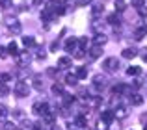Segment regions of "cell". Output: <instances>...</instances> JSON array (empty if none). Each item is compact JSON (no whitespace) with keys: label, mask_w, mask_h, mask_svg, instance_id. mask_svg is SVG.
<instances>
[{"label":"cell","mask_w":147,"mask_h":130,"mask_svg":"<svg viewBox=\"0 0 147 130\" xmlns=\"http://www.w3.org/2000/svg\"><path fill=\"white\" fill-rule=\"evenodd\" d=\"M13 93L17 95V97H26V95L30 93V86L24 82V80H17L13 86Z\"/></svg>","instance_id":"1"},{"label":"cell","mask_w":147,"mask_h":130,"mask_svg":"<svg viewBox=\"0 0 147 130\" xmlns=\"http://www.w3.org/2000/svg\"><path fill=\"white\" fill-rule=\"evenodd\" d=\"M32 110H34V113H36V115H41L43 119H45L47 115H50V113H52V112H50V106L47 104V102H36Z\"/></svg>","instance_id":"2"},{"label":"cell","mask_w":147,"mask_h":130,"mask_svg":"<svg viewBox=\"0 0 147 130\" xmlns=\"http://www.w3.org/2000/svg\"><path fill=\"white\" fill-rule=\"evenodd\" d=\"M102 69L106 72H114V71H117L119 69V62H117V58H106L102 62Z\"/></svg>","instance_id":"3"},{"label":"cell","mask_w":147,"mask_h":130,"mask_svg":"<svg viewBox=\"0 0 147 130\" xmlns=\"http://www.w3.org/2000/svg\"><path fill=\"white\" fill-rule=\"evenodd\" d=\"M65 50H67L69 54H73L75 50H78V41H76L75 37H69V39L65 41Z\"/></svg>","instance_id":"4"},{"label":"cell","mask_w":147,"mask_h":130,"mask_svg":"<svg viewBox=\"0 0 147 130\" xmlns=\"http://www.w3.org/2000/svg\"><path fill=\"white\" fill-rule=\"evenodd\" d=\"M114 117H115L114 110H102V113H100V119H102V123H106V125H110L112 121H114Z\"/></svg>","instance_id":"5"},{"label":"cell","mask_w":147,"mask_h":130,"mask_svg":"<svg viewBox=\"0 0 147 130\" xmlns=\"http://www.w3.org/2000/svg\"><path fill=\"white\" fill-rule=\"evenodd\" d=\"M106 84H108V82H106V76H102V74H97V76L93 78V86L97 87V89H102Z\"/></svg>","instance_id":"6"},{"label":"cell","mask_w":147,"mask_h":130,"mask_svg":"<svg viewBox=\"0 0 147 130\" xmlns=\"http://www.w3.org/2000/svg\"><path fill=\"white\" fill-rule=\"evenodd\" d=\"M100 54H102V47H97V45H93V47L90 48V58H91V60L100 58Z\"/></svg>","instance_id":"7"},{"label":"cell","mask_w":147,"mask_h":130,"mask_svg":"<svg viewBox=\"0 0 147 130\" xmlns=\"http://www.w3.org/2000/svg\"><path fill=\"white\" fill-rule=\"evenodd\" d=\"M145 36H147V26H140V28L134 32V39L136 41H142Z\"/></svg>","instance_id":"8"},{"label":"cell","mask_w":147,"mask_h":130,"mask_svg":"<svg viewBox=\"0 0 147 130\" xmlns=\"http://www.w3.org/2000/svg\"><path fill=\"white\" fill-rule=\"evenodd\" d=\"M71 58L69 56H63V58H58V69H67L69 65H71Z\"/></svg>","instance_id":"9"},{"label":"cell","mask_w":147,"mask_h":130,"mask_svg":"<svg viewBox=\"0 0 147 130\" xmlns=\"http://www.w3.org/2000/svg\"><path fill=\"white\" fill-rule=\"evenodd\" d=\"M121 56L125 60H132V58H136V56H138V52H136V48H125V50L121 52Z\"/></svg>","instance_id":"10"},{"label":"cell","mask_w":147,"mask_h":130,"mask_svg":"<svg viewBox=\"0 0 147 130\" xmlns=\"http://www.w3.org/2000/svg\"><path fill=\"white\" fill-rule=\"evenodd\" d=\"M106 41H108V37L104 36V34H97V36L93 37V45H97V47H102Z\"/></svg>","instance_id":"11"},{"label":"cell","mask_w":147,"mask_h":130,"mask_svg":"<svg viewBox=\"0 0 147 130\" xmlns=\"http://www.w3.org/2000/svg\"><path fill=\"white\" fill-rule=\"evenodd\" d=\"M7 54H11V56H15V58H17L19 56V47H17V43H15V41H11L9 45H7Z\"/></svg>","instance_id":"12"},{"label":"cell","mask_w":147,"mask_h":130,"mask_svg":"<svg viewBox=\"0 0 147 130\" xmlns=\"http://www.w3.org/2000/svg\"><path fill=\"white\" fill-rule=\"evenodd\" d=\"M17 62L19 65H26L30 62V56H28V52H19V56H17Z\"/></svg>","instance_id":"13"},{"label":"cell","mask_w":147,"mask_h":130,"mask_svg":"<svg viewBox=\"0 0 147 130\" xmlns=\"http://www.w3.org/2000/svg\"><path fill=\"white\" fill-rule=\"evenodd\" d=\"M130 102H132L134 106H140V104H144V97L138 95V93H132L130 95Z\"/></svg>","instance_id":"14"},{"label":"cell","mask_w":147,"mask_h":130,"mask_svg":"<svg viewBox=\"0 0 147 130\" xmlns=\"http://www.w3.org/2000/svg\"><path fill=\"white\" fill-rule=\"evenodd\" d=\"M102 11H104V6H102V4H95V6L91 7V13H93V17H99Z\"/></svg>","instance_id":"15"},{"label":"cell","mask_w":147,"mask_h":130,"mask_svg":"<svg viewBox=\"0 0 147 130\" xmlns=\"http://www.w3.org/2000/svg\"><path fill=\"white\" fill-rule=\"evenodd\" d=\"M86 125H88V119H86V117H84V115H78V117H76V128H86Z\"/></svg>","instance_id":"16"},{"label":"cell","mask_w":147,"mask_h":130,"mask_svg":"<svg viewBox=\"0 0 147 130\" xmlns=\"http://www.w3.org/2000/svg\"><path fill=\"white\" fill-rule=\"evenodd\" d=\"M76 80H78V76H76V74H71V72L65 76V84H69V86H76Z\"/></svg>","instance_id":"17"},{"label":"cell","mask_w":147,"mask_h":130,"mask_svg":"<svg viewBox=\"0 0 147 130\" xmlns=\"http://www.w3.org/2000/svg\"><path fill=\"white\" fill-rule=\"evenodd\" d=\"M50 91H52L54 95H63L65 91H63V86H61V84H54L52 87H50Z\"/></svg>","instance_id":"18"},{"label":"cell","mask_w":147,"mask_h":130,"mask_svg":"<svg viewBox=\"0 0 147 130\" xmlns=\"http://www.w3.org/2000/svg\"><path fill=\"white\" fill-rule=\"evenodd\" d=\"M22 45H24V47H34V45H36V39L30 37V36H24L22 37Z\"/></svg>","instance_id":"19"},{"label":"cell","mask_w":147,"mask_h":130,"mask_svg":"<svg viewBox=\"0 0 147 130\" xmlns=\"http://www.w3.org/2000/svg\"><path fill=\"white\" fill-rule=\"evenodd\" d=\"M4 22H6V26H7V28H11V26H13V24H17V19H15V17H9V15H7V17L6 19H4Z\"/></svg>","instance_id":"20"},{"label":"cell","mask_w":147,"mask_h":130,"mask_svg":"<svg viewBox=\"0 0 147 130\" xmlns=\"http://www.w3.org/2000/svg\"><path fill=\"white\" fill-rule=\"evenodd\" d=\"M108 22H110V24H114V26H119V17L115 13L108 15Z\"/></svg>","instance_id":"21"},{"label":"cell","mask_w":147,"mask_h":130,"mask_svg":"<svg viewBox=\"0 0 147 130\" xmlns=\"http://www.w3.org/2000/svg\"><path fill=\"white\" fill-rule=\"evenodd\" d=\"M76 76H78V80H84L88 76V69L86 67H80L78 71H76Z\"/></svg>","instance_id":"22"},{"label":"cell","mask_w":147,"mask_h":130,"mask_svg":"<svg viewBox=\"0 0 147 130\" xmlns=\"http://www.w3.org/2000/svg\"><path fill=\"white\" fill-rule=\"evenodd\" d=\"M9 95V87L6 84H0V97H7Z\"/></svg>","instance_id":"23"},{"label":"cell","mask_w":147,"mask_h":130,"mask_svg":"<svg viewBox=\"0 0 147 130\" xmlns=\"http://www.w3.org/2000/svg\"><path fill=\"white\" fill-rule=\"evenodd\" d=\"M2 130H17V125H15V123H9V121H6V123L2 125Z\"/></svg>","instance_id":"24"},{"label":"cell","mask_w":147,"mask_h":130,"mask_svg":"<svg viewBox=\"0 0 147 130\" xmlns=\"http://www.w3.org/2000/svg\"><path fill=\"white\" fill-rule=\"evenodd\" d=\"M127 74H129V76L140 74V67H129V69H127Z\"/></svg>","instance_id":"25"},{"label":"cell","mask_w":147,"mask_h":130,"mask_svg":"<svg viewBox=\"0 0 147 130\" xmlns=\"http://www.w3.org/2000/svg\"><path fill=\"white\" fill-rule=\"evenodd\" d=\"M7 113H9V110H7L4 104H0V119H6V117H7Z\"/></svg>","instance_id":"26"},{"label":"cell","mask_w":147,"mask_h":130,"mask_svg":"<svg viewBox=\"0 0 147 130\" xmlns=\"http://www.w3.org/2000/svg\"><path fill=\"white\" fill-rule=\"evenodd\" d=\"M61 97H63V102H65V104H71V102H75V97H73V95H69V93H63Z\"/></svg>","instance_id":"27"},{"label":"cell","mask_w":147,"mask_h":130,"mask_svg":"<svg viewBox=\"0 0 147 130\" xmlns=\"http://www.w3.org/2000/svg\"><path fill=\"white\" fill-rule=\"evenodd\" d=\"M11 80V74H7V72H2L0 74V84H7Z\"/></svg>","instance_id":"28"},{"label":"cell","mask_w":147,"mask_h":130,"mask_svg":"<svg viewBox=\"0 0 147 130\" xmlns=\"http://www.w3.org/2000/svg\"><path fill=\"white\" fill-rule=\"evenodd\" d=\"M123 91H125V86H121V84H119V86H115L114 89H112V93H114V95H121Z\"/></svg>","instance_id":"29"},{"label":"cell","mask_w":147,"mask_h":130,"mask_svg":"<svg viewBox=\"0 0 147 130\" xmlns=\"http://www.w3.org/2000/svg\"><path fill=\"white\" fill-rule=\"evenodd\" d=\"M114 113H115V117H125V115H127V110L121 106L119 110H114Z\"/></svg>","instance_id":"30"},{"label":"cell","mask_w":147,"mask_h":130,"mask_svg":"<svg viewBox=\"0 0 147 130\" xmlns=\"http://www.w3.org/2000/svg\"><path fill=\"white\" fill-rule=\"evenodd\" d=\"M125 2H123V0H115V9H119V11H123L125 9Z\"/></svg>","instance_id":"31"},{"label":"cell","mask_w":147,"mask_h":130,"mask_svg":"<svg viewBox=\"0 0 147 130\" xmlns=\"http://www.w3.org/2000/svg\"><path fill=\"white\" fill-rule=\"evenodd\" d=\"M11 34H21V22H17V24H13L11 26Z\"/></svg>","instance_id":"32"},{"label":"cell","mask_w":147,"mask_h":130,"mask_svg":"<svg viewBox=\"0 0 147 130\" xmlns=\"http://www.w3.org/2000/svg\"><path fill=\"white\" fill-rule=\"evenodd\" d=\"M138 13H140V17H147V6H140L138 7Z\"/></svg>","instance_id":"33"},{"label":"cell","mask_w":147,"mask_h":130,"mask_svg":"<svg viewBox=\"0 0 147 130\" xmlns=\"http://www.w3.org/2000/svg\"><path fill=\"white\" fill-rule=\"evenodd\" d=\"M34 87H36V89H43V82H41V78L34 80Z\"/></svg>","instance_id":"34"},{"label":"cell","mask_w":147,"mask_h":130,"mask_svg":"<svg viewBox=\"0 0 147 130\" xmlns=\"http://www.w3.org/2000/svg\"><path fill=\"white\" fill-rule=\"evenodd\" d=\"M11 6V0H0V7L2 9H6V7H9Z\"/></svg>","instance_id":"35"},{"label":"cell","mask_w":147,"mask_h":130,"mask_svg":"<svg viewBox=\"0 0 147 130\" xmlns=\"http://www.w3.org/2000/svg\"><path fill=\"white\" fill-rule=\"evenodd\" d=\"M7 56V48L6 47H0V58H6Z\"/></svg>","instance_id":"36"},{"label":"cell","mask_w":147,"mask_h":130,"mask_svg":"<svg viewBox=\"0 0 147 130\" xmlns=\"http://www.w3.org/2000/svg\"><path fill=\"white\" fill-rule=\"evenodd\" d=\"M76 4L78 6H88V4H91V0H76Z\"/></svg>","instance_id":"37"},{"label":"cell","mask_w":147,"mask_h":130,"mask_svg":"<svg viewBox=\"0 0 147 130\" xmlns=\"http://www.w3.org/2000/svg\"><path fill=\"white\" fill-rule=\"evenodd\" d=\"M32 130H43V125H39V123H32Z\"/></svg>","instance_id":"38"},{"label":"cell","mask_w":147,"mask_h":130,"mask_svg":"<svg viewBox=\"0 0 147 130\" xmlns=\"http://www.w3.org/2000/svg\"><path fill=\"white\" fill-rule=\"evenodd\" d=\"M45 56H47V54H45L43 50H39V52L36 54V58H37V60H45Z\"/></svg>","instance_id":"39"},{"label":"cell","mask_w":147,"mask_h":130,"mask_svg":"<svg viewBox=\"0 0 147 130\" xmlns=\"http://www.w3.org/2000/svg\"><path fill=\"white\" fill-rule=\"evenodd\" d=\"M132 4L136 7H140V6H144V0H132Z\"/></svg>","instance_id":"40"},{"label":"cell","mask_w":147,"mask_h":130,"mask_svg":"<svg viewBox=\"0 0 147 130\" xmlns=\"http://www.w3.org/2000/svg\"><path fill=\"white\" fill-rule=\"evenodd\" d=\"M56 48H58V41H54V43L50 45V50H56Z\"/></svg>","instance_id":"41"},{"label":"cell","mask_w":147,"mask_h":130,"mask_svg":"<svg viewBox=\"0 0 147 130\" xmlns=\"http://www.w3.org/2000/svg\"><path fill=\"white\" fill-rule=\"evenodd\" d=\"M142 58H144V62H147V52H142Z\"/></svg>","instance_id":"42"},{"label":"cell","mask_w":147,"mask_h":130,"mask_svg":"<svg viewBox=\"0 0 147 130\" xmlns=\"http://www.w3.org/2000/svg\"><path fill=\"white\" fill-rule=\"evenodd\" d=\"M52 130H61V128H60V127H54V128H52Z\"/></svg>","instance_id":"43"},{"label":"cell","mask_w":147,"mask_h":130,"mask_svg":"<svg viewBox=\"0 0 147 130\" xmlns=\"http://www.w3.org/2000/svg\"><path fill=\"white\" fill-rule=\"evenodd\" d=\"M73 130H82V128H73Z\"/></svg>","instance_id":"44"},{"label":"cell","mask_w":147,"mask_h":130,"mask_svg":"<svg viewBox=\"0 0 147 130\" xmlns=\"http://www.w3.org/2000/svg\"><path fill=\"white\" fill-rule=\"evenodd\" d=\"M144 130H147V125H145V127H144Z\"/></svg>","instance_id":"45"}]
</instances>
